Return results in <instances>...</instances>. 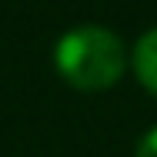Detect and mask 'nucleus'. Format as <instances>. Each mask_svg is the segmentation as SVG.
<instances>
[{"label": "nucleus", "instance_id": "nucleus-1", "mask_svg": "<svg viewBox=\"0 0 157 157\" xmlns=\"http://www.w3.org/2000/svg\"><path fill=\"white\" fill-rule=\"evenodd\" d=\"M127 47L124 40L107 27L84 24L67 30L54 44V67L63 80L77 90H107L127 70Z\"/></svg>", "mask_w": 157, "mask_h": 157}, {"label": "nucleus", "instance_id": "nucleus-2", "mask_svg": "<svg viewBox=\"0 0 157 157\" xmlns=\"http://www.w3.org/2000/svg\"><path fill=\"white\" fill-rule=\"evenodd\" d=\"M130 67H134V77L157 97V27L140 33V40L130 50Z\"/></svg>", "mask_w": 157, "mask_h": 157}, {"label": "nucleus", "instance_id": "nucleus-3", "mask_svg": "<svg viewBox=\"0 0 157 157\" xmlns=\"http://www.w3.org/2000/svg\"><path fill=\"white\" fill-rule=\"evenodd\" d=\"M134 157H157V124L137 140V151H134Z\"/></svg>", "mask_w": 157, "mask_h": 157}]
</instances>
